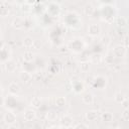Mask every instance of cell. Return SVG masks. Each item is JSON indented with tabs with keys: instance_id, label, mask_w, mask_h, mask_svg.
I'll use <instances>...</instances> for the list:
<instances>
[{
	"instance_id": "cell-1",
	"label": "cell",
	"mask_w": 129,
	"mask_h": 129,
	"mask_svg": "<svg viewBox=\"0 0 129 129\" xmlns=\"http://www.w3.org/2000/svg\"><path fill=\"white\" fill-rule=\"evenodd\" d=\"M85 47V43L81 38H74L68 43V48L74 52H81Z\"/></svg>"
},
{
	"instance_id": "cell-2",
	"label": "cell",
	"mask_w": 129,
	"mask_h": 129,
	"mask_svg": "<svg viewBox=\"0 0 129 129\" xmlns=\"http://www.w3.org/2000/svg\"><path fill=\"white\" fill-rule=\"evenodd\" d=\"M10 57H11V49L7 44L3 43L1 46V62L4 64L8 60H10Z\"/></svg>"
},
{
	"instance_id": "cell-3",
	"label": "cell",
	"mask_w": 129,
	"mask_h": 129,
	"mask_svg": "<svg viewBox=\"0 0 129 129\" xmlns=\"http://www.w3.org/2000/svg\"><path fill=\"white\" fill-rule=\"evenodd\" d=\"M106 84H107V79L105 77H103V76L95 77L93 79V82H92V86L97 88V89H99V90L103 89L106 86Z\"/></svg>"
},
{
	"instance_id": "cell-4",
	"label": "cell",
	"mask_w": 129,
	"mask_h": 129,
	"mask_svg": "<svg viewBox=\"0 0 129 129\" xmlns=\"http://www.w3.org/2000/svg\"><path fill=\"white\" fill-rule=\"evenodd\" d=\"M3 120L7 125H14L16 123V115L13 111L8 110L4 116H3Z\"/></svg>"
},
{
	"instance_id": "cell-5",
	"label": "cell",
	"mask_w": 129,
	"mask_h": 129,
	"mask_svg": "<svg viewBox=\"0 0 129 129\" xmlns=\"http://www.w3.org/2000/svg\"><path fill=\"white\" fill-rule=\"evenodd\" d=\"M112 53L114 54L115 57H124L126 55V53H127V48H126L125 45L119 44V45H116L113 48Z\"/></svg>"
},
{
	"instance_id": "cell-6",
	"label": "cell",
	"mask_w": 129,
	"mask_h": 129,
	"mask_svg": "<svg viewBox=\"0 0 129 129\" xmlns=\"http://www.w3.org/2000/svg\"><path fill=\"white\" fill-rule=\"evenodd\" d=\"M101 32V27L96 23H91L88 26V34L91 36H98Z\"/></svg>"
},
{
	"instance_id": "cell-7",
	"label": "cell",
	"mask_w": 129,
	"mask_h": 129,
	"mask_svg": "<svg viewBox=\"0 0 129 129\" xmlns=\"http://www.w3.org/2000/svg\"><path fill=\"white\" fill-rule=\"evenodd\" d=\"M59 11H60V8L58 6V4L56 3H50L49 6L47 7V13L50 15V16H57L59 14Z\"/></svg>"
},
{
	"instance_id": "cell-8",
	"label": "cell",
	"mask_w": 129,
	"mask_h": 129,
	"mask_svg": "<svg viewBox=\"0 0 129 129\" xmlns=\"http://www.w3.org/2000/svg\"><path fill=\"white\" fill-rule=\"evenodd\" d=\"M72 88H73V91L76 94H83L84 91H85V86L80 81H74L72 83Z\"/></svg>"
},
{
	"instance_id": "cell-9",
	"label": "cell",
	"mask_w": 129,
	"mask_h": 129,
	"mask_svg": "<svg viewBox=\"0 0 129 129\" xmlns=\"http://www.w3.org/2000/svg\"><path fill=\"white\" fill-rule=\"evenodd\" d=\"M35 117H36V114H35V111H34L33 109L28 108V109H26V110L24 111V113H23V118H24V120L27 121V122H32V121L35 119Z\"/></svg>"
},
{
	"instance_id": "cell-10",
	"label": "cell",
	"mask_w": 129,
	"mask_h": 129,
	"mask_svg": "<svg viewBox=\"0 0 129 129\" xmlns=\"http://www.w3.org/2000/svg\"><path fill=\"white\" fill-rule=\"evenodd\" d=\"M82 101L86 105H92L94 103V95L92 93H90V92L83 93V95H82Z\"/></svg>"
},
{
	"instance_id": "cell-11",
	"label": "cell",
	"mask_w": 129,
	"mask_h": 129,
	"mask_svg": "<svg viewBox=\"0 0 129 129\" xmlns=\"http://www.w3.org/2000/svg\"><path fill=\"white\" fill-rule=\"evenodd\" d=\"M8 92H9V94L12 95V96H15V95L19 94V92H20V87H19V85H18L17 83H15V82L10 83L9 86H8Z\"/></svg>"
},
{
	"instance_id": "cell-12",
	"label": "cell",
	"mask_w": 129,
	"mask_h": 129,
	"mask_svg": "<svg viewBox=\"0 0 129 129\" xmlns=\"http://www.w3.org/2000/svg\"><path fill=\"white\" fill-rule=\"evenodd\" d=\"M16 68H17L16 62L14 60H12V59H10V60H8L7 62L4 63V69H5V71L7 73H14Z\"/></svg>"
},
{
	"instance_id": "cell-13",
	"label": "cell",
	"mask_w": 129,
	"mask_h": 129,
	"mask_svg": "<svg viewBox=\"0 0 129 129\" xmlns=\"http://www.w3.org/2000/svg\"><path fill=\"white\" fill-rule=\"evenodd\" d=\"M24 24H25V22L22 17H15L12 21V26L16 29H22Z\"/></svg>"
},
{
	"instance_id": "cell-14",
	"label": "cell",
	"mask_w": 129,
	"mask_h": 129,
	"mask_svg": "<svg viewBox=\"0 0 129 129\" xmlns=\"http://www.w3.org/2000/svg\"><path fill=\"white\" fill-rule=\"evenodd\" d=\"M72 123H73V118H72L70 115H63V116L61 117V119H60V124H61L63 127H66V128L71 127Z\"/></svg>"
},
{
	"instance_id": "cell-15",
	"label": "cell",
	"mask_w": 129,
	"mask_h": 129,
	"mask_svg": "<svg viewBox=\"0 0 129 129\" xmlns=\"http://www.w3.org/2000/svg\"><path fill=\"white\" fill-rule=\"evenodd\" d=\"M19 79H20L22 82H24V83H28L29 81H31L32 75H31V73H29V72H27V71H22V72L19 74Z\"/></svg>"
},
{
	"instance_id": "cell-16",
	"label": "cell",
	"mask_w": 129,
	"mask_h": 129,
	"mask_svg": "<svg viewBox=\"0 0 129 129\" xmlns=\"http://www.w3.org/2000/svg\"><path fill=\"white\" fill-rule=\"evenodd\" d=\"M98 115H99V112L96 111V110H91V111H88L86 113V119L88 121H95L97 118H98Z\"/></svg>"
},
{
	"instance_id": "cell-17",
	"label": "cell",
	"mask_w": 129,
	"mask_h": 129,
	"mask_svg": "<svg viewBox=\"0 0 129 129\" xmlns=\"http://www.w3.org/2000/svg\"><path fill=\"white\" fill-rule=\"evenodd\" d=\"M33 58H34V54L32 53V51L27 50L23 53V59L25 62H32Z\"/></svg>"
},
{
	"instance_id": "cell-18",
	"label": "cell",
	"mask_w": 129,
	"mask_h": 129,
	"mask_svg": "<svg viewBox=\"0 0 129 129\" xmlns=\"http://www.w3.org/2000/svg\"><path fill=\"white\" fill-rule=\"evenodd\" d=\"M101 118L104 122H111L113 120V114L110 112H104L101 114Z\"/></svg>"
},
{
	"instance_id": "cell-19",
	"label": "cell",
	"mask_w": 129,
	"mask_h": 129,
	"mask_svg": "<svg viewBox=\"0 0 129 129\" xmlns=\"http://www.w3.org/2000/svg\"><path fill=\"white\" fill-rule=\"evenodd\" d=\"M30 104H31L32 107L38 108V107H40V105H41V100H40L39 97H33V98L31 99V101H30Z\"/></svg>"
},
{
	"instance_id": "cell-20",
	"label": "cell",
	"mask_w": 129,
	"mask_h": 129,
	"mask_svg": "<svg viewBox=\"0 0 129 129\" xmlns=\"http://www.w3.org/2000/svg\"><path fill=\"white\" fill-rule=\"evenodd\" d=\"M33 43H34V41H33V39L30 36L24 37V39H23V45L25 47H31L33 45Z\"/></svg>"
},
{
	"instance_id": "cell-21",
	"label": "cell",
	"mask_w": 129,
	"mask_h": 129,
	"mask_svg": "<svg viewBox=\"0 0 129 129\" xmlns=\"http://www.w3.org/2000/svg\"><path fill=\"white\" fill-rule=\"evenodd\" d=\"M114 100H115L117 103H123V102L126 100V98L124 97V95H123L122 93L118 92V93L115 94V96H114Z\"/></svg>"
},
{
	"instance_id": "cell-22",
	"label": "cell",
	"mask_w": 129,
	"mask_h": 129,
	"mask_svg": "<svg viewBox=\"0 0 129 129\" xmlns=\"http://www.w3.org/2000/svg\"><path fill=\"white\" fill-rule=\"evenodd\" d=\"M66 104V99L64 97H56L55 99V106L58 107V108H61L63 107Z\"/></svg>"
},
{
	"instance_id": "cell-23",
	"label": "cell",
	"mask_w": 129,
	"mask_h": 129,
	"mask_svg": "<svg viewBox=\"0 0 129 129\" xmlns=\"http://www.w3.org/2000/svg\"><path fill=\"white\" fill-rule=\"evenodd\" d=\"M8 14H9V8L4 6L3 4H1V6H0V15L2 17H6V16H8Z\"/></svg>"
},
{
	"instance_id": "cell-24",
	"label": "cell",
	"mask_w": 129,
	"mask_h": 129,
	"mask_svg": "<svg viewBox=\"0 0 129 129\" xmlns=\"http://www.w3.org/2000/svg\"><path fill=\"white\" fill-rule=\"evenodd\" d=\"M46 118H47V120H48V121L53 122V121H55V120H56V118H57V113H56V112H54V111H50V112H48V113H47Z\"/></svg>"
},
{
	"instance_id": "cell-25",
	"label": "cell",
	"mask_w": 129,
	"mask_h": 129,
	"mask_svg": "<svg viewBox=\"0 0 129 129\" xmlns=\"http://www.w3.org/2000/svg\"><path fill=\"white\" fill-rule=\"evenodd\" d=\"M80 69H81V71L83 73H87L89 71V69H90V63L87 62V61H83V62L80 63Z\"/></svg>"
},
{
	"instance_id": "cell-26",
	"label": "cell",
	"mask_w": 129,
	"mask_h": 129,
	"mask_svg": "<svg viewBox=\"0 0 129 129\" xmlns=\"http://www.w3.org/2000/svg\"><path fill=\"white\" fill-rule=\"evenodd\" d=\"M117 24H118L119 27H124L127 24V21L123 17H118L117 18Z\"/></svg>"
},
{
	"instance_id": "cell-27",
	"label": "cell",
	"mask_w": 129,
	"mask_h": 129,
	"mask_svg": "<svg viewBox=\"0 0 129 129\" xmlns=\"http://www.w3.org/2000/svg\"><path fill=\"white\" fill-rule=\"evenodd\" d=\"M21 10H22L23 12H29V11H30V5H29V3H28V2L23 3V4L21 5Z\"/></svg>"
},
{
	"instance_id": "cell-28",
	"label": "cell",
	"mask_w": 129,
	"mask_h": 129,
	"mask_svg": "<svg viewBox=\"0 0 129 129\" xmlns=\"http://www.w3.org/2000/svg\"><path fill=\"white\" fill-rule=\"evenodd\" d=\"M122 119L125 121H129V109H125L122 113Z\"/></svg>"
},
{
	"instance_id": "cell-29",
	"label": "cell",
	"mask_w": 129,
	"mask_h": 129,
	"mask_svg": "<svg viewBox=\"0 0 129 129\" xmlns=\"http://www.w3.org/2000/svg\"><path fill=\"white\" fill-rule=\"evenodd\" d=\"M113 58H114V54L111 52V53H109V54L106 55L105 60H106L107 63H111V62H113Z\"/></svg>"
},
{
	"instance_id": "cell-30",
	"label": "cell",
	"mask_w": 129,
	"mask_h": 129,
	"mask_svg": "<svg viewBox=\"0 0 129 129\" xmlns=\"http://www.w3.org/2000/svg\"><path fill=\"white\" fill-rule=\"evenodd\" d=\"M84 10H85V13L88 15V14H92V12L94 11V8H93L91 5H86Z\"/></svg>"
},
{
	"instance_id": "cell-31",
	"label": "cell",
	"mask_w": 129,
	"mask_h": 129,
	"mask_svg": "<svg viewBox=\"0 0 129 129\" xmlns=\"http://www.w3.org/2000/svg\"><path fill=\"white\" fill-rule=\"evenodd\" d=\"M74 129H89V127L84 123H79L74 127Z\"/></svg>"
},
{
	"instance_id": "cell-32",
	"label": "cell",
	"mask_w": 129,
	"mask_h": 129,
	"mask_svg": "<svg viewBox=\"0 0 129 129\" xmlns=\"http://www.w3.org/2000/svg\"><path fill=\"white\" fill-rule=\"evenodd\" d=\"M32 129H42V125L40 122H34L32 125Z\"/></svg>"
},
{
	"instance_id": "cell-33",
	"label": "cell",
	"mask_w": 129,
	"mask_h": 129,
	"mask_svg": "<svg viewBox=\"0 0 129 129\" xmlns=\"http://www.w3.org/2000/svg\"><path fill=\"white\" fill-rule=\"evenodd\" d=\"M122 104H123V106H124L125 109H128V107H129V102H128V100H125Z\"/></svg>"
},
{
	"instance_id": "cell-34",
	"label": "cell",
	"mask_w": 129,
	"mask_h": 129,
	"mask_svg": "<svg viewBox=\"0 0 129 129\" xmlns=\"http://www.w3.org/2000/svg\"><path fill=\"white\" fill-rule=\"evenodd\" d=\"M7 129H18V128L15 125H8V128Z\"/></svg>"
},
{
	"instance_id": "cell-35",
	"label": "cell",
	"mask_w": 129,
	"mask_h": 129,
	"mask_svg": "<svg viewBox=\"0 0 129 129\" xmlns=\"http://www.w3.org/2000/svg\"><path fill=\"white\" fill-rule=\"evenodd\" d=\"M108 129H118V128H116V127H110V128H108Z\"/></svg>"
}]
</instances>
